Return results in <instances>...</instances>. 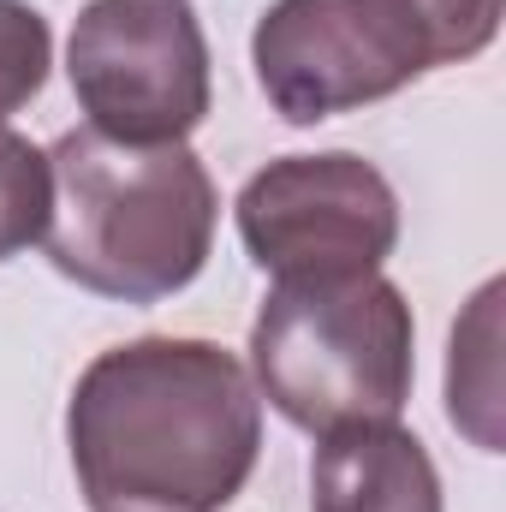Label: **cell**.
<instances>
[{"label":"cell","instance_id":"9","mask_svg":"<svg viewBox=\"0 0 506 512\" xmlns=\"http://www.w3.org/2000/svg\"><path fill=\"white\" fill-rule=\"evenodd\" d=\"M376 6L399 24V36L417 48L423 72L477 60L495 42L501 12H506V0H376Z\"/></svg>","mask_w":506,"mask_h":512},{"label":"cell","instance_id":"6","mask_svg":"<svg viewBox=\"0 0 506 512\" xmlns=\"http://www.w3.org/2000/svg\"><path fill=\"white\" fill-rule=\"evenodd\" d=\"M251 66L286 126H322L423 78L417 48L376 0H274L251 30Z\"/></svg>","mask_w":506,"mask_h":512},{"label":"cell","instance_id":"2","mask_svg":"<svg viewBox=\"0 0 506 512\" xmlns=\"http://www.w3.org/2000/svg\"><path fill=\"white\" fill-rule=\"evenodd\" d=\"M221 197L191 143H120L96 126L48 149V262L96 298L161 304L215 251Z\"/></svg>","mask_w":506,"mask_h":512},{"label":"cell","instance_id":"7","mask_svg":"<svg viewBox=\"0 0 506 512\" xmlns=\"http://www.w3.org/2000/svg\"><path fill=\"white\" fill-rule=\"evenodd\" d=\"M310 512H447V501L429 447L387 417L316 435Z\"/></svg>","mask_w":506,"mask_h":512},{"label":"cell","instance_id":"8","mask_svg":"<svg viewBox=\"0 0 506 512\" xmlns=\"http://www.w3.org/2000/svg\"><path fill=\"white\" fill-rule=\"evenodd\" d=\"M495 304L501 286L489 280L465 316V328H453V358H447V417L453 429H465L483 453H501V429H495Z\"/></svg>","mask_w":506,"mask_h":512},{"label":"cell","instance_id":"4","mask_svg":"<svg viewBox=\"0 0 506 512\" xmlns=\"http://www.w3.org/2000/svg\"><path fill=\"white\" fill-rule=\"evenodd\" d=\"M90 126L120 143H185L209 120V36L191 0H90L66 42Z\"/></svg>","mask_w":506,"mask_h":512},{"label":"cell","instance_id":"5","mask_svg":"<svg viewBox=\"0 0 506 512\" xmlns=\"http://www.w3.org/2000/svg\"><path fill=\"white\" fill-rule=\"evenodd\" d=\"M239 239L268 280L376 274L399 245V197L352 149L280 155L239 191Z\"/></svg>","mask_w":506,"mask_h":512},{"label":"cell","instance_id":"10","mask_svg":"<svg viewBox=\"0 0 506 512\" xmlns=\"http://www.w3.org/2000/svg\"><path fill=\"white\" fill-rule=\"evenodd\" d=\"M48 227V149L0 126V262L42 245Z\"/></svg>","mask_w":506,"mask_h":512},{"label":"cell","instance_id":"1","mask_svg":"<svg viewBox=\"0 0 506 512\" xmlns=\"http://www.w3.org/2000/svg\"><path fill=\"white\" fill-rule=\"evenodd\" d=\"M66 447L90 512H227L262 459V393L215 340H126L78 376Z\"/></svg>","mask_w":506,"mask_h":512},{"label":"cell","instance_id":"11","mask_svg":"<svg viewBox=\"0 0 506 512\" xmlns=\"http://www.w3.org/2000/svg\"><path fill=\"white\" fill-rule=\"evenodd\" d=\"M54 66V30L30 0H0V126L30 108Z\"/></svg>","mask_w":506,"mask_h":512},{"label":"cell","instance_id":"3","mask_svg":"<svg viewBox=\"0 0 506 512\" xmlns=\"http://www.w3.org/2000/svg\"><path fill=\"white\" fill-rule=\"evenodd\" d=\"M256 393L304 435L387 423L417 382V322L387 274L274 280L251 322Z\"/></svg>","mask_w":506,"mask_h":512}]
</instances>
